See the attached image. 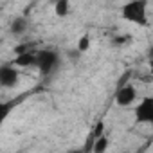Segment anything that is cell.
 <instances>
[{"mask_svg": "<svg viewBox=\"0 0 153 153\" xmlns=\"http://www.w3.org/2000/svg\"><path fill=\"white\" fill-rule=\"evenodd\" d=\"M130 42H131V36H130V34H121V36H117V38L114 40V43H119V45H123V43L126 45V43H130Z\"/></svg>", "mask_w": 153, "mask_h": 153, "instance_id": "obj_12", "label": "cell"}, {"mask_svg": "<svg viewBox=\"0 0 153 153\" xmlns=\"http://www.w3.org/2000/svg\"><path fill=\"white\" fill-rule=\"evenodd\" d=\"M72 13L70 0H54V15L58 18H67Z\"/></svg>", "mask_w": 153, "mask_h": 153, "instance_id": "obj_7", "label": "cell"}, {"mask_svg": "<svg viewBox=\"0 0 153 153\" xmlns=\"http://www.w3.org/2000/svg\"><path fill=\"white\" fill-rule=\"evenodd\" d=\"M16 67H34V49L33 51H24L16 52V58L13 59Z\"/></svg>", "mask_w": 153, "mask_h": 153, "instance_id": "obj_6", "label": "cell"}, {"mask_svg": "<svg viewBox=\"0 0 153 153\" xmlns=\"http://www.w3.org/2000/svg\"><path fill=\"white\" fill-rule=\"evenodd\" d=\"M59 65V54L54 49H40L34 51V67L42 76L52 74Z\"/></svg>", "mask_w": 153, "mask_h": 153, "instance_id": "obj_2", "label": "cell"}, {"mask_svg": "<svg viewBox=\"0 0 153 153\" xmlns=\"http://www.w3.org/2000/svg\"><path fill=\"white\" fill-rule=\"evenodd\" d=\"M121 16L140 27H148V0H130L121 7Z\"/></svg>", "mask_w": 153, "mask_h": 153, "instance_id": "obj_1", "label": "cell"}, {"mask_svg": "<svg viewBox=\"0 0 153 153\" xmlns=\"http://www.w3.org/2000/svg\"><path fill=\"white\" fill-rule=\"evenodd\" d=\"M137 99V88L130 83H124L119 87V90L115 92V103L117 106L121 108H126V106H131Z\"/></svg>", "mask_w": 153, "mask_h": 153, "instance_id": "obj_5", "label": "cell"}, {"mask_svg": "<svg viewBox=\"0 0 153 153\" xmlns=\"http://www.w3.org/2000/svg\"><path fill=\"white\" fill-rule=\"evenodd\" d=\"M90 49V36L88 34H83L78 42V52H87Z\"/></svg>", "mask_w": 153, "mask_h": 153, "instance_id": "obj_11", "label": "cell"}, {"mask_svg": "<svg viewBox=\"0 0 153 153\" xmlns=\"http://www.w3.org/2000/svg\"><path fill=\"white\" fill-rule=\"evenodd\" d=\"M133 115H135V123L151 124L153 123V97L151 96H144L139 101V105L135 106Z\"/></svg>", "mask_w": 153, "mask_h": 153, "instance_id": "obj_3", "label": "cell"}, {"mask_svg": "<svg viewBox=\"0 0 153 153\" xmlns=\"http://www.w3.org/2000/svg\"><path fill=\"white\" fill-rule=\"evenodd\" d=\"M27 18H24V16H18V18H15L13 22H11V25H9V31L13 33V34H16V36H22L25 31H27Z\"/></svg>", "mask_w": 153, "mask_h": 153, "instance_id": "obj_8", "label": "cell"}, {"mask_svg": "<svg viewBox=\"0 0 153 153\" xmlns=\"http://www.w3.org/2000/svg\"><path fill=\"white\" fill-rule=\"evenodd\" d=\"M15 105H16V101H0V131H2V126H4L6 119L9 117Z\"/></svg>", "mask_w": 153, "mask_h": 153, "instance_id": "obj_9", "label": "cell"}, {"mask_svg": "<svg viewBox=\"0 0 153 153\" xmlns=\"http://www.w3.org/2000/svg\"><path fill=\"white\" fill-rule=\"evenodd\" d=\"M108 148V139H106V135L105 133H101L96 140H94V146L90 148L92 151H96V153H101V151H105Z\"/></svg>", "mask_w": 153, "mask_h": 153, "instance_id": "obj_10", "label": "cell"}, {"mask_svg": "<svg viewBox=\"0 0 153 153\" xmlns=\"http://www.w3.org/2000/svg\"><path fill=\"white\" fill-rule=\"evenodd\" d=\"M20 81V72L13 61L0 65V87L2 88H15Z\"/></svg>", "mask_w": 153, "mask_h": 153, "instance_id": "obj_4", "label": "cell"}]
</instances>
